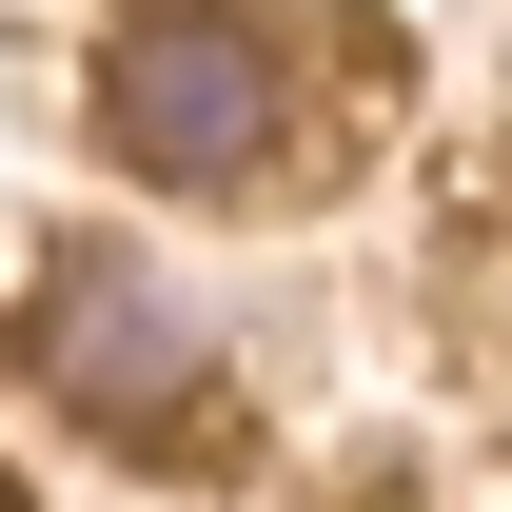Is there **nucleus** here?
Instances as JSON below:
<instances>
[{
  "label": "nucleus",
  "mask_w": 512,
  "mask_h": 512,
  "mask_svg": "<svg viewBox=\"0 0 512 512\" xmlns=\"http://www.w3.org/2000/svg\"><path fill=\"white\" fill-rule=\"evenodd\" d=\"M99 138L178 197H276V138H296L276 0H138L99 40Z\"/></svg>",
  "instance_id": "nucleus-1"
},
{
  "label": "nucleus",
  "mask_w": 512,
  "mask_h": 512,
  "mask_svg": "<svg viewBox=\"0 0 512 512\" xmlns=\"http://www.w3.org/2000/svg\"><path fill=\"white\" fill-rule=\"evenodd\" d=\"M20 375L60 394L79 434H158V414L197 394V335L158 316L138 256H40V276H20Z\"/></svg>",
  "instance_id": "nucleus-2"
}]
</instances>
